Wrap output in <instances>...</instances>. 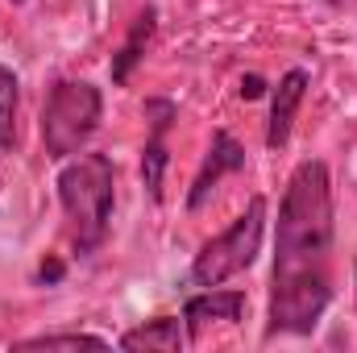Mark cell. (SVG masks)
Segmentation results:
<instances>
[{
	"instance_id": "1",
	"label": "cell",
	"mask_w": 357,
	"mask_h": 353,
	"mask_svg": "<svg viewBox=\"0 0 357 353\" xmlns=\"http://www.w3.org/2000/svg\"><path fill=\"white\" fill-rule=\"evenodd\" d=\"M333 179L320 158L299 163L282 204L274 233V278H270V333H316L333 299Z\"/></svg>"
},
{
	"instance_id": "2",
	"label": "cell",
	"mask_w": 357,
	"mask_h": 353,
	"mask_svg": "<svg viewBox=\"0 0 357 353\" xmlns=\"http://www.w3.org/2000/svg\"><path fill=\"white\" fill-rule=\"evenodd\" d=\"M112 187L116 175L108 154H71V163L59 171V204L67 216V237L79 258L96 254L108 241Z\"/></svg>"
},
{
	"instance_id": "3",
	"label": "cell",
	"mask_w": 357,
	"mask_h": 353,
	"mask_svg": "<svg viewBox=\"0 0 357 353\" xmlns=\"http://www.w3.org/2000/svg\"><path fill=\"white\" fill-rule=\"evenodd\" d=\"M104 96L88 80H63L54 84L42 108V146L50 158H71L88 146V137L100 129Z\"/></svg>"
},
{
	"instance_id": "4",
	"label": "cell",
	"mask_w": 357,
	"mask_h": 353,
	"mask_svg": "<svg viewBox=\"0 0 357 353\" xmlns=\"http://www.w3.org/2000/svg\"><path fill=\"white\" fill-rule=\"evenodd\" d=\"M262 233H266V200L254 195L245 204V212L220 237L199 246V254L191 262V283L195 287H220L225 278H233L245 266H254L258 250H262Z\"/></svg>"
},
{
	"instance_id": "5",
	"label": "cell",
	"mask_w": 357,
	"mask_h": 353,
	"mask_svg": "<svg viewBox=\"0 0 357 353\" xmlns=\"http://www.w3.org/2000/svg\"><path fill=\"white\" fill-rule=\"evenodd\" d=\"M245 167V150L237 146V137L233 133H212V146H208V154H204V163H199V175L191 183V195H187V208L195 212L208 195H212V187L220 183L225 175H233V171H241Z\"/></svg>"
},
{
	"instance_id": "6",
	"label": "cell",
	"mask_w": 357,
	"mask_h": 353,
	"mask_svg": "<svg viewBox=\"0 0 357 353\" xmlns=\"http://www.w3.org/2000/svg\"><path fill=\"white\" fill-rule=\"evenodd\" d=\"M245 312V295L241 291H216V287H204L199 295H191L183 303V324H187V337L195 341L208 324H237Z\"/></svg>"
},
{
	"instance_id": "7",
	"label": "cell",
	"mask_w": 357,
	"mask_h": 353,
	"mask_svg": "<svg viewBox=\"0 0 357 353\" xmlns=\"http://www.w3.org/2000/svg\"><path fill=\"white\" fill-rule=\"evenodd\" d=\"M303 91H307V71H287L274 88L270 100V125H266V146L270 150H282L291 142V125H295V112L303 104Z\"/></svg>"
},
{
	"instance_id": "8",
	"label": "cell",
	"mask_w": 357,
	"mask_h": 353,
	"mask_svg": "<svg viewBox=\"0 0 357 353\" xmlns=\"http://www.w3.org/2000/svg\"><path fill=\"white\" fill-rule=\"evenodd\" d=\"M146 112L154 117L150 121V142H146V154H142V179H146V191L150 200H162V171H167V125L175 117V104L171 100H150Z\"/></svg>"
},
{
	"instance_id": "9",
	"label": "cell",
	"mask_w": 357,
	"mask_h": 353,
	"mask_svg": "<svg viewBox=\"0 0 357 353\" xmlns=\"http://www.w3.org/2000/svg\"><path fill=\"white\" fill-rule=\"evenodd\" d=\"M187 324L178 320V316H158V320H150V324H142V329H129L116 345L129 353L137 350H162V353H183L187 350Z\"/></svg>"
},
{
	"instance_id": "10",
	"label": "cell",
	"mask_w": 357,
	"mask_h": 353,
	"mask_svg": "<svg viewBox=\"0 0 357 353\" xmlns=\"http://www.w3.org/2000/svg\"><path fill=\"white\" fill-rule=\"evenodd\" d=\"M154 8H146L142 17H137V25H133V33H129V42L121 46V54L112 59V84H125L129 80V71H133V63L142 59V46L150 42V33H154Z\"/></svg>"
},
{
	"instance_id": "11",
	"label": "cell",
	"mask_w": 357,
	"mask_h": 353,
	"mask_svg": "<svg viewBox=\"0 0 357 353\" xmlns=\"http://www.w3.org/2000/svg\"><path fill=\"white\" fill-rule=\"evenodd\" d=\"M17 100H21L17 75L0 63V150H13L17 142Z\"/></svg>"
},
{
	"instance_id": "12",
	"label": "cell",
	"mask_w": 357,
	"mask_h": 353,
	"mask_svg": "<svg viewBox=\"0 0 357 353\" xmlns=\"http://www.w3.org/2000/svg\"><path fill=\"white\" fill-rule=\"evenodd\" d=\"M17 350H108V341L96 333H42L17 341Z\"/></svg>"
},
{
	"instance_id": "13",
	"label": "cell",
	"mask_w": 357,
	"mask_h": 353,
	"mask_svg": "<svg viewBox=\"0 0 357 353\" xmlns=\"http://www.w3.org/2000/svg\"><path fill=\"white\" fill-rule=\"evenodd\" d=\"M262 80H258V75H250V80H245V84H241V96H250V100H254V96H262Z\"/></svg>"
},
{
	"instance_id": "14",
	"label": "cell",
	"mask_w": 357,
	"mask_h": 353,
	"mask_svg": "<svg viewBox=\"0 0 357 353\" xmlns=\"http://www.w3.org/2000/svg\"><path fill=\"white\" fill-rule=\"evenodd\" d=\"M54 278H63V266H59V262L42 266V283H54Z\"/></svg>"
},
{
	"instance_id": "15",
	"label": "cell",
	"mask_w": 357,
	"mask_h": 353,
	"mask_svg": "<svg viewBox=\"0 0 357 353\" xmlns=\"http://www.w3.org/2000/svg\"><path fill=\"white\" fill-rule=\"evenodd\" d=\"M354 274H357V266H354Z\"/></svg>"
}]
</instances>
